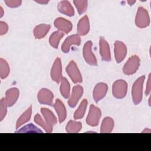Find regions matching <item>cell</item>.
Here are the masks:
<instances>
[{
    "label": "cell",
    "mask_w": 151,
    "mask_h": 151,
    "mask_svg": "<svg viewBox=\"0 0 151 151\" xmlns=\"http://www.w3.org/2000/svg\"><path fill=\"white\" fill-rule=\"evenodd\" d=\"M145 79V76L139 77L133 83L132 88V96L133 101L135 105L139 104L143 98V86Z\"/></svg>",
    "instance_id": "cell-1"
},
{
    "label": "cell",
    "mask_w": 151,
    "mask_h": 151,
    "mask_svg": "<svg viewBox=\"0 0 151 151\" xmlns=\"http://www.w3.org/2000/svg\"><path fill=\"white\" fill-rule=\"evenodd\" d=\"M127 91V83L123 80H117L114 82L112 86L113 96L118 99L124 98Z\"/></svg>",
    "instance_id": "cell-2"
},
{
    "label": "cell",
    "mask_w": 151,
    "mask_h": 151,
    "mask_svg": "<svg viewBox=\"0 0 151 151\" xmlns=\"http://www.w3.org/2000/svg\"><path fill=\"white\" fill-rule=\"evenodd\" d=\"M135 24L140 28H146L150 24V18L148 12L142 6L138 8L135 17Z\"/></svg>",
    "instance_id": "cell-3"
},
{
    "label": "cell",
    "mask_w": 151,
    "mask_h": 151,
    "mask_svg": "<svg viewBox=\"0 0 151 151\" xmlns=\"http://www.w3.org/2000/svg\"><path fill=\"white\" fill-rule=\"evenodd\" d=\"M140 64V60L137 55L131 56L126 61L123 68V71L126 75H132L138 70Z\"/></svg>",
    "instance_id": "cell-4"
},
{
    "label": "cell",
    "mask_w": 151,
    "mask_h": 151,
    "mask_svg": "<svg viewBox=\"0 0 151 151\" xmlns=\"http://www.w3.org/2000/svg\"><path fill=\"white\" fill-rule=\"evenodd\" d=\"M101 112L99 108L91 104L89 109L88 114L86 119V123L91 126H97L99 124Z\"/></svg>",
    "instance_id": "cell-5"
},
{
    "label": "cell",
    "mask_w": 151,
    "mask_h": 151,
    "mask_svg": "<svg viewBox=\"0 0 151 151\" xmlns=\"http://www.w3.org/2000/svg\"><path fill=\"white\" fill-rule=\"evenodd\" d=\"M66 71L72 81L74 83L82 82V76L81 73L74 61H71L66 67Z\"/></svg>",
    "instance_id": "cell-6"
},
{
    "label": "cell",
    "mask_w": 151,
    "mask_h": 151,
    "mask_svg": "<svg viewBox=\"0 0 151 151\" xmlns=\"http://www.w3.org/2000/svg\"><path fill=\"white\" fill-rule=\"evenodd\" d=\"M92 45L93 43L91 41H88L85 43L83 48V55L84 59L87 63L91 65L95 66L97 65V61L94 54L92 52Z\"/></svg>",
    "instance_id": "cell-7"
},
{
    "label": "cell",
    "mask_w": 151,
    "mask_h": 151,
    "mask_svg": "<svg viewBox=\"0 0 151 151\" xmlns=\"http://www.w3.org/2000/svg\"><path fill=\"white\" fill-rule=\"evenodd\" d=\"M37 99L39 103L42 104L52 106L53 104L54 94L50 90L43 88L38 91Z\"/></svg>",
    "instance_id": "cell-8"
},
{
    "label": "cell",
    "mask_w": 151,
    "mask_h": 151,
    "mask_svg": "<svg viewBox=\"0 0 151 151\" xmlns=\"http://www.w3.org/2000/svg\"><path fill=\"white\" fill-rule=\"evenodd\" d=\"M114 56L117 63H120L126 57L127 54V47L120 41H116L114 42Z\"/></svg>",
    "instance_id": "cell-9"
},
{
    "label": "cell",
    "mask_w": 151,
    "mask_h": 151,
    "mask_svg": "<svg viewBox=\"0 0 151 151\" xmlns=\"http://www.w3.org/2000/svg\"><path fill=\"white\" fill-rule=\"evenodd\" d=\"M51 77L53 81L57 83H59L63 78L62 76V65L61 61L60 58H57L51 67Z\"/></svg>",
    "instance_id": "cell-10"
},
{
    "label": "cell",
    "mask_w": 151,
    "mask_h": 151,
    "mask_svg": "<svg viewBox=\"0 0 151 151\" xmlns=\"http://www.w3.org/2000/svg\"><path fill=\"white\" fill-rule=\"evenodd\" d=\"M81 38L78 34H73L68 36L63 42L61 45V50L64 53H68L70 51V47L72 45H80L81 44Z\"/></svg>",
    "instance_id": "cell-11"
},
{
    "label": "cell",
    "mask_w": 151,
    "mask_h": 151,
    "mask_svg": "<svg viewBox=\"0 0 151 151\" xmlns=\"http://www.w3.org/2000/svg\"><path fill=\"white\" fill-rule=\"evenodd\" d=\"M108 86L107 84L104 83H97L94 88L93 92V97L94 100L98 103L103 98H104L107 92Z\"/></svg>",
    "instance_id": "cell-12"
},
{
    "label": "cell",
    "mask_w": 151,
    "mask_h": 151,
    "mask_svg": "<svg viewBox=\"0 0 151 151\" xmlns=\"http://www.w3.org/2000/svg\"><path fill=\"white\" fill-rule=\"evenodd\" d=\"M83 88L80 85H76L74 86L71 96L68 101V106L72 108L74 107L83 96Z\"/></svg>",
    "instance_id": "cell-13"
},
{
    "label": "cell",
    "mask_w": 151,
    "mask_h": 151,
    "mask_svg": "<svg viewBox=\"0 0 151 151\" xmlns=\"http://www.w3.org/2000/svg\"><path fill=\"white\" fill-rule=\"evenodd\" d=\"M100 47V54L101 57V60L104 61H111V53L110 47L108 42L104 39V37H100L99 40Z\"/></svg>",
    "instance_id": "cell-14"
},
{
    "label": "cell",
    "mask_w": 151,
    "mask_h": 151,
    "mask_svg": "<svg viewBox=\"0 0 151 151\" xmlns=\"http://www.w3.org/2000/svg\"><path fill=\"white\" fill-rule=\"evenodd\" d=\"M54 25L59 31L66 34L69 33L73 28L72 23L69 20L61 17L56 18L54 22Z\"/></svg>",
    "instance_id": "cell-15"
},
{
    "label": "cell",
    "mask_w": 151,
    "mask_h": 151,
    "mask_svg": "<svg viewBox=\"0 0 151 151\" xmlns=\"http://www.w3.org/2000/svg\"><path fill=\"white\" fill-rule=\"evenodd\" d=\"M53 106L57 113L60 123H63L67 117V110L64 103L59 99H57L53 104Z\"/></svg>",
    "instance_id": "cell-16"
},
{
    "label": "cell",
    "mask_w": 151,
    "mask_h": 151,
    "mask_svg": "<svg viewBox=\"0 0 151 151\" xmlns=\"http://www.w3.org/2000/svg\"><path fill=\"white\" fill-rule=\"evenodd\" d=\"M19 95V90L13 87L8 89L5 93V100L8 107L12 106L17 101Z\"/></svg>",
    "instance_id": "cell-17"
},
{
    "label": "cell",
    "mask_w": 151,
    "mask_h": 151,
    "mask_svg": "<svg viewBox=\"0 0 151 151\" xmlns=\"http://www.w3.org/2000/svg\"><path fill=\"white\" fill-rule=\"evenodd\" d=\"M90 31V22L87 15L83 17L77 24V34L79 35H85Z\"/></svg>",
    "instance_id": "cell-18"
},
{
    "label": "cell",
    "mask_w": 151,
    "mask_h": 151,
    "mask_svg": "<svg viewBox=\"0 0 151 151\" xmlns=\"http://www.w3.org/2000/svg\"><path fill=\"white\" fill-rule=\"evenodd\" d=\"M58 11L68 17H73L74 15V9L73 6L68 1H61L57 5Z\"/></svg>",
    "instance_id": "cell-19"
},
{
    "label": "cell",
    "mask_w": 151,
    "mask_h": 151,
    "mask_svg": "<svg viewBox=\"0 0 151 151\" xmlns=\"http://www.w3.org/2000/svg\"><path fill=\"white\" fill-rule=\"evenodd\" d=\"M51 26L49 24H41L37 25L34 29V35L36 39L44 38L49 31Z\"/></svg>",
    "instance_id": "cell-20"
},
{
    "label": "cell",
    "mask_w": 151,
    "mask_h": 151,
    "mask_svg": "<svg viewBox=\"0 0 151 151\" xmlns=\"http://www.w3.org/2000/svg\"><path fill=\"white\" fill-rule=\"evenodd\" d=\"M41 113L44 116L45 122L48 125L52 127L54 125H55L57 123V118L50 110L47 108H41Z\"/></svg>",
    "instance_id": "cell-21"
},
{
    "label": "cell",
    "mask_w": 151,
    "mask_h": 151,
    "mask_svg": "<svg viewBox=\"0 0 151 151\" xmlns=\"http://www.w3.org/2000/svg\"><path fill=\"white\" fill-rule=\"evenodd\" d=\"M114 128V120L110 117H106L102 121L100 133H111Z\"/></svg>",
    "instance_id": "cell-22"
},
{
    "label": "cell",
    "mask_w": 151,
    "mask_h": 151,
    "mask_svg": "<svg viewBox=\"0 0 151 151\" xmlns=\"http://www.w3.org/2000/svg\"><path fill=\"white\" fill-rule=\"evenodd\" d=\"M32 114V105H31L18 118L16 123V129H18L22 125L28 122L31 118Z\"/></svg>",
    "instance_id": "cell-23"
},
{
    "label": "cell",
    "mask_w": 151,
    "mask_h": 151,
    "mask_svg": "<svg viewBox=\"0 0 151 151\" xmlns=\"http://www.w3.org/2000/svg\"><path fill=\"white\" fill-rule=\"evenodd\" d=\"M64 34L60 31H55L52 33L49 38V43L51 47L57 48L60 40L63 37Z\"/></svg>",
    "instance_id": "cell-24"
},
{
    "label": "cell",
    "mask_w": 151,
    "mask_h": 151,
    "mask_svg": "<svg viewBox=\"0 0 151 151\" xmlns=\"http://www.w3.org/2000/svg\"><path fill=\"white\" fill-rule=\"evenodd\" d=\"M60 91L61 95L65 99L68 98L70 93V85L68 81L66 78L63 77L60 81Z\"/></svg>",
    "instance_id": "cell-25"
},
{
    "label": "cell",
    "mask_w": 151,
    "mask_h": 151,
    "mask_svg": "<svg viewBox=\"0 0 151 151\" xmlns=\"http://www.w3.org/2000/svg\"><path fill=\"white\" fill-rule=\"evenodd\" d=\"M87 100L86 99H83L80 104L79 105V107L77 109V110L74 112V119L76 120L82 119L85 114L86 108L87 106Z\"/></svg>",
    "instance_id": "cell-26"
},
{
    "label": "cell",
    "mask_w": 151,
    "mask_h": 151,
    "mask_svg": "<svg viewBox=\"0 0 151 151\" xmlns=\"http://www.w3.org/2000/svg\"><path fill=\"white\" fill-rule=\"evenodd\" d=\"M81 127L82 124L81 122L70 120L65 127V130L68 133H78L81 130Z\"/></svg>",
    "instance_id": "cell-27"
},
{
    "label": "cell",
    "mask_w": 151,
    "mask_h": 151,
    "mask_svg": "<svg viewBox=\"0 0 151 151\" xmlns=\"http://www.w3.org/2000/svg\"><path fill=\"white\" fill-rule=\"evenodd\" d=\"M10 69L9 65L6 60L3 58L0 59V76L2 79L8 77L9 74Z\"/></svg>",
    "instance_id": "cell-28"
},
{
    "label": "cell",
    "mask_w": 151,
    "mask_h": 151,
    "mask_svg": "<svg viewBox=\"0 0 151 151\" xmlns=\"http://www.w3.org/2000/svg\"><path fill=\"white\" fill-rule=\"evenodd\" d=\"M34 122L40 126H41L46 132V133H50L52 132V127L48 125L45 121L44 122L41 116L39 114H37L34 117Z\"/></svg>",
    "instance_id": "cell-29"
},
{
    "label": "cell",
    "mask_w": 151,
    "mask_h": 151,
    "mask_svg": "<svg viewBox=\"0 0 151 151\" xmlns=\"http://www.w3.org/2000/svg\"><path fill=\"white\" fill-rule=\"evenodd\" d=\"M73 3L75 6L77 8V10L79 14V15H82L84 14L87 8L88 1L86 0H74L73 1Z\"/></svg>",
    "instance_id": "cell-30"
},
{
    "label": "cell",
    "mask_w": 151,
    "mask_h": 151,
    "mask_svg": "<svg viewBox=\"0 0 151 151\" xmlns=\"http://www.w3.org/2000/svg\"><path fill=\"white\" fill-rule=\"evenodd\" d=\"M16 133H42V132L40 129L37 128L33 124L30 123L22 127L21 129L17 131Z\"/></svg>",
    "instance_id": "cell-31"
},
{
    "label": "cell",
    "mask_w": 151,
    "mask_h": 151,
    "mask_svg": "<svg viewBox=\"0 0 151 151\" xmlns=\"http://www.w3.org/2000/svg\"><path fill=\"white\" fill-rule=\"evenodd\" d=\"M7 103L5 99L2 98L0 101V121H2L5 117L7 112Z\"/></svg>",
    "instance_id": "cell-32"
},
{
    "label": "cell",
    "mask_w": 151,
    "mask_h": 151,
    "mask_svg": "<svg viewBox=\"0 0 151 151\" xmlns=\"http://www.w3.org/2000/svg\"><path fill=\"white\" fill-rule=\"evenodd\" d=\"M6 5L10 7V8H17L19 6L21 5L22 1L21 0H14V1H10V0H5L4 1Z\"/></svg>",
    "instance_id": "cell-33"
},
{
    "label": "cell",
    "mask_w": 151,
    "mask_h": 151,
    "mask_svg": "<svg viewBox=\"0 0 151 151\" xmlns=\"http://www.w3.org/2000/svg\"><path fill=\"white\" fill-rule=\"evenodd\" d=\"M8 30V24L4 21H0V35L5 34Z\"/></svg>",
    "instance_id": "cell-34"
},
{
    "label": "cell",
    "mask_w": 151,
    "mask_h": 151,
    "mask_svg": "<svg viewBox=\"0 0 151 151\" xmlns=\"http://www.w3.org/2000/svg\"><path fill=\"white\" fill-rule=\"evenodd\" d=\"M150 74H149V75L148 80L147 82L146 88V90H145V94L146 96H147L150 94Z\"/></svg>",
    "instance_id": "cell-35"
},
{
    "label": "cell",
    "mask_w": 151,
    "mask_h": 151,
    "mask_svg": "<svg viewBox=\"0 0 151 151\" xmlns=\"http://www.w3.org/2000/svg\"><path fill=\"white\" fill-rule=\"evenodd\" d=\"M35 2L41 4H46L49 2V1H36Z\"/></svg>",
    "instance_id": "cell-36"
},
{
    "label": "cell",
    "mask_w": 151,
    "mask_h": 151,
    "mask_svg": "<svg viewBox=\"0 0 151 151\" xmlns=\"http://www.w3.org/2000/svg\"><path fill=\"white\" fill-rule=\"evenodd\" d=\"M0 11H1V13H0V17H2L3 15H4V10H3V8L2 6H0Z\"/></svg>",
    "instance_id": "cell-37"
},
{
    "label": "cell",
    "mask_w": 151,
    "mask_h": 151,
    "mask_svg": "<svg viewBox=\"0 0 151 151\" xmlns=\"http://www.w3.org/2000/svg\"><path fill=\"white\" fill-rule=\"evenodd\" d=\"M127 3H128L130 5H133V4L136 2L135 1H127Z\"/></svg>",
    "instance_id": "cell-38"
},
{
    "label": "cell",
    "mask_w": 151,
    "mask_h": 151,
    "mask_svg": "<svg viewBox=\"0 0 151 151\" xmlns=\"http://www.w3.org/2000/svg\"><path fill=\"white\" fill-rule=\"evenodd\" d=\"M147 131L150 133V129H145L142 132V133H146V132H147Z\"/></svg>",
    "instance_id": "cell-39"
}]
</instances>
